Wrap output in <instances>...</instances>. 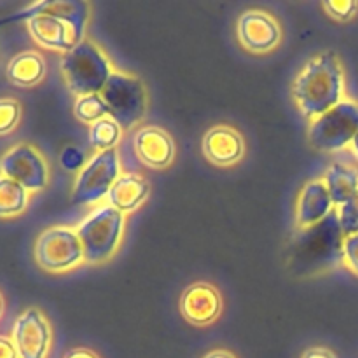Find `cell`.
I'll return each instance as SVG.
<instances>
[{
  "mask_svg": "<svg viewBox=\"0 0 358 358\" xmlns=\"http://www.w3.org/2000/svg\"><path fill=\"white\" fill-rule=\"evenodd\" d=\"M203 358H236V355L227 352V350H212V352L206 353Z\"/></svg>",
  "mask_w": 358,
  "mask_h": 358,
  "instance_id": "obj_29",
  "label": "cell"
},
{
  "mask_svg": "<svg viewBox=\"0 0 358 358\" xmlns=\"http://www.w3.org/2000/svg\"><path fill=\"white\" fill-rule=\"evenodd\" d=\"M358 133V101L346 98L325 114L308 122V140L318 152L338 154L348 150Z\"/></svg>",
  "mask_w": 358,
  "mask_h": 358,
  "instance_id": "obj_6",
  "label": "cell"
},
{
  "mask_svg": "<svg viewBox=\"0 0 358 358\" xmlns=\"http://www.w3.org/2000/svg\"><path fill=\"white\" fill-rule=\"evenodd\" d=\"M348 150H350V154H352V156L358 161V133L355 135V138H353V142L350 143Z\"/></svg>",
  "mask_w": 358,
  "mask_h": 358,
  "instance_id": "obj_30",
  "label": "cell"
},
{
  "mask_svg": "<svg viewBox=\"0 0 358 358\" xmlns=\"http://www.w3.org/2000/svg\"><path fill=\"white\" fill-rule=\"evenodd\" d=\"M0 175L13 178L27 191H44L51 182V168L44 154L35 145L21 142L6 150L0 157Z\"/></svg>",
  "mask_w": 358,
  "mask_h": 358,
  "instance_id": "obj_9",
  "label": "cell"
},
{
  "mask_svg": "<svg viewBox=\"0 0 358 358\" xmlns=\"http://www.w3.org/2000/svg\"><path fill=\"white\" fill-rule=\"evenodd\" d=\"M133 150L136 159L150 170H166L173 164L177 156L173 136L156 124H143L136 128L133 136Z\"/></svg>",
  "mask_w": 358,
  "mask_h": 358,
  "instance_id": "obj_13",
  "label": "cell"
},
{
  "mask_svg": "<svg viewBox=\"0 0 358 358\" xmlns=\"http://www.w3.org/2000/svg\"><path fill=\"white\" fill-rule=\"evenodd\" d=\"M128 215L107 201L93 206L76 226L87 266H103L115 257L126 233Z\"/></svg>",
  "mask_w": 358,
  "mask_h": 358,
  "instance_id": "obj_4",
  "label": "cell"
},
{
  "mask_svg": "<svg viewBox=\"0 0 358 358\" xmlns=\"http://www.w3.org/2000/svg\"><path fill=\"white\" fill-rule=\"evenodd\" d=\"M149 196L150 184L147 178L135 171H124L110 189L105 201L124 215H129L142 208Z\"/></svg>",
  "mask_w": 358,
  "mask_h": 358,
  "instance_id": "obj_16",
  "label": "cell"
},
{
  "mask_svg": "<svg viewBox=\"0 0 358 358\" xmlns=\"http://www.w3.org/2000/svg\"><path fill=\"white\" fill-rule=\"evenodd\" d=\"M27 30L37 45L65 55L86 38L91 6L83 0L34 3L27 10Z\"/></svg>",
  "mask_w": 358,
  "mask_h": 358,
  "instance_id": "obj_2",
  "label": "cell"
},
{
  "mask_svg": "<svg viewBox=\"0 0 358 358\" xmlns=\"http://www.w3.org/2000/svg\"><path fill=\"white\" fill-rule=\"evenodd\" d=\"M327 191L336 208L345 205L358 192V168L346 163H332L324 177Z\"/></svg>",
  "mask_w": 358,
  "mask_h": 358,
  "instance_id": "obj_18",
  "label": "cell"
},
{
  "mask_svg": "<svg viewBox=\"0 0 358 358\" xmlns=\"http://www.w3.org/2000/svg\"><path fill=\"white\" fill-rule=\"evenodd\" d=\"M301 358H338V355L325 346H313V348L306 350Z\"/></svg>",
  "mask_w": 358,
  "mask_h": 358,
  "instance_id": "obj_27",
  "label": "cell"
},
{
  "mask_svg": "<svg viewBox=\"0 0 358 358\" xmlns=\"http://www.w3.org/2000/svg\"><path fill=\"white\" fill-rule=\"evenodd\" d=\"M343 266L358 276V233L343 240Z\"/></svg>",
  "mask_w": 358,
  "mask_h": 358,
  "instance_id": "obj_25",
  "label": "cell"
},
{
  "mask_svg": "<svg viewBox=\"0 0 358 358\" xmlns=\"http://www.w3.org/2000/svg\"><path fill=\"white\" fill-rule=\"evenodd\" d=\"M34 257L38 268L51 275H63L86 266L83 243L72 226H52L35 240Z\"/></svg>",
  "mask_w": 358,
  "mask_h": 358,
  "instance_id": "obj_5",
  "label": "cell"
},
{
  "mask_svg": "<svg viewBox=\"0 0 358 358\" xmlns=\"http://www.w3.org/2000/svg\"><path fill=\"white\" fill-rule=\"evenodd\" d=\"M48 63L38 51L28 49L14 55L6 66V76L10 84L17 87H34L44 80Z\"/></svg>",
  "mask_w": 358,
  "mask_h": 358,
  "instance_id": "obj_17",
  "label": "cell"
},
{
  "mask_svg": "<svg viewBox=\"0 0 358 358\" xmlns=\"http://www.w3.org/2000/svg\"><path fill=\"white\" fill-rule=\"evenodd\" d=\"M10 338L20 358H48L52 346V327L38 308H28L14 322Z\"/></svg>",
  "mask_w": 358,
  "mask_h": 358,
  "instance_id": "obj_11",
  "label": "cell"
},
{
  "mask_svg": "<svg viewBox=\"0 0 358 358\" xmlns=\"http://www.w3.org/2000/svg\"><path fill=\"white\" fill-rule=\"evenodd\" d=\"M336 215L345 236L358 233V192L350 201L336 208Z\"/></svg>",
  "mask_w": 358,
  "mask_h": 358,
  "instance_id": "obj_24",
  "label": "cell"
},
{
  "mask_svg": "<svg viewBox=\"0 0 358 358\" xmlns=\"http://www.w3.org/2000/svg\"><path fill=\"white\" fill-rule=\"evenodd\" d=\"M23 108L14 98H0V136L9 135L17 128Z\"/></svg>",
  "mask_w": 358,
  "mask_h": 358,
  "instance_id": "obj_22",
  "label": "cell"
},
{
  "mask_svg": "<svg viewBox=\"0 0 358 358\" xmlns=\"http://www.w3.org/2000/svg\"><path fill=\"white\" fill-rule=\"evenodd\" d=\"M100 94L108 105L110 115L124 131L136 128L145 119L149 110V94L143 80L135 73L115 70Z\"/></svg>",
  "mask_w": 358,
  "mask_h": 358,
  "instance_id": "obj_7",
  "label": "cell"
},
{
  "mask_svg": "<svg viewBox=\"0 0 358 358\" xmlns=\"http://www.w3.org/2000/svg\"><path fill=\"white\" fill-rule=\"evenodd\" d=\"M122 135H124V129L112 115L100 119V121L90 126V143L94 149V152L117 149V145L122 140Z\"/></svg>",
  "mask_w": 358,
  "mask_h": 358,
  "instance_id": "obj_20",
  "label": "cell"
},
{
  "mask_svg": "<svg viewBox=\"0 0 358 358\" xmlns=\"http://www.w3.org/2000/svg\"><path fill=\"white\" fill-rule=\"evenodd\" d=\"M203 157L217 168H233L243 161L247 143L240 129L231 124H215L203 135Z\"/></svg>",
  "mask_w": 358,
  "mask_h": 358,
  "instance_id": "obj_12",
  "label": "cell"
},
{
  "mask_svg": "<svg viewBox=\"0 0 358 358\" xmlns=\"http://www.w3.org/2000/svg\"><path fill=\"white\" fill-rule=\"evenodd\" d=\"M31 192L13 178L0 175V219H14L23 215L30 206Z\"/></svg>",
  "mask_w": 358,
  "mask_h": 358,
  "instance_id": "obj_19",
  "label": "cell"
},
{
  "mask_svg": "<svg viewBox=\"0 0 358 358\" xmlns=\"http://www.w3.org/2000/svg\"><path fill=\"white\" fill-rule=\"evenodd\" d=\"M292 100L308 122L346 100V72L334 51H322L306 62L292 83Z\"/></svg>",
  "mask_w": 358,
  "mask_h": 358,
  "instance_id": "obj_1",
  "label": "cell"
},
{
  "mask_svg": "<svg viewBox=\"0 0 358 358\" xmlns=\"http://www.w3.org/2000/svg\"><path fill=\"white\" fill-rule=\"evenodd\" d=\"M73 115L83 124L91 126L100 121V119L108 117L110 110H108V105L105 103L101 94H86V96L76 98V101H73Z\"/></svg>",
  "mask_w": 358,
  "mask_h": 358,
  "instance_id": "obj_21",
  "label": "cell"
},
{
  "mask_svg": "<svg viewBox=\"0 0 358 358\" xmlns=\"http://www.w3.org/2000/svg\"><path fill=\"white\" fill-rule=\"evenodd\" d=\"M122 171L117 149L94 152L79 168L72 187V199L79 205H100L105 203L108 192L114 187Z\"/></svg>",
  "mask_w": 358,
  "mask_h": 358,
  "instance_id": "obj_8",
  "label": "cell"
},
{
  "mask_svg": "<svg viewBox=\"0 0 358 358\" xmlns=\"http://www.w3.org/2000/svg\"><path fill=\"white\" fill-rule=\"evenodd\" d=\"M59 69L66 87L70 93L76 94V98L100 94L110 80L112 73L117 70L103 48L87 37L62 55Z\"/></svg>",
  "mask_w": 358,
  "mask_h": 358,
  "instance_id": "obj_3",
  "label": "cell"
},
{
  "mask_svg": "<svg viewBox=\"0 0 358 358\" xmlns=\"http://www.w3.org/2000/svg\"><path fill=\"white\" fill-rule=\"evenodd\" d=\"M0 358H20L10 336L0 334Z\"/></svg>",
  "mask_w": 358,
  "mask_h": 358,
  "instance_id": "obj_26",
  "label": "cell"
},
{
  "mask_svg": "<svg viewBox=\"0 0 358 358\" xmlns=\"http://www.w3.org/2000/svg\"><path fill=\"white\" fill-rule=\"evenodd\" d=\"M63 358H100V355L90 348H72L65 353Z\"/></svg>",
  "mask_w": 358,
  "mask_h": 358,
  "instance_id": "obj_28",
  "label": "cell"
},
{
  "mask_svg": "<svg viewBox=\"0 0 358 358\" xmlns=\"http://www.w3.org/2000/svg\"><path fill=\"white\" fill-rule=\"evenodd\" d=\"M236 37L245 51L262 56L280 48L283 41V28L268 10L247 9L238 16Z\"/></svg>",
  "mask_w": 358,
  "mask_h": 358,
  "instance_id": "obj_10",
  "label": "cell"
},
{
  "mask_svg": "<svg viewBox=\"0 0 358 358\" xmlns=\"http://www.w3.org/2000/svg\"><path fill=\"white\" fill-rule=\"evenodd\" d=\"M322 9L331 20L346 23L358 14V2L357 0H327V2H322Z\"/></svg>",
  "mask_w": 358,
  "mask_h": 358,
  "instance_id": "obj_23",
  "label": "cell"
},
{
  "mask_svg": "<svg viewBox=\"0 0 358 358\" xmlns=\"http://www.w3.org/2000/svg\"><path fill=\"white\" fill-rule=\"evenodd\" d=\"M3 311H6V301H3L2 292H0V318L3 317Z\"/></svg>",
  "mask_w": 358,
  "mask_h": 358,
  "instance_id": "obj_31",
  "label": "cell"
},
{
  "mask_svg": "<svg viewBox=\"0 0 358 358\" xmlns=\"http://www.w3.org/2000/svg\"><path fill=\"white\" fill-rule=\"evenodd\" d=\"M336 212L331 194L327 191L324 178H311L299 191L294 210L296 231L308 233L313 227L320 226Z\"/></svg>",
  "mask_w": 358,
  "mask_h": 358,
  "instance_id": "obj_14",
  "label": "cell"
},
{
  "mask_svg": "<svg viewBox=\"0 0 358 358\" xmlns=\"http://www.w3.org/2000/svg\"><path fill=\"white\" fill-rule=\"evenodd\" d=\"M178 308L185 322L194 327H208L222 315L224 299L215 285L208 282H196L184 290Z\"/></svg>",
  "mask_w": 358,
  "mask_h": 358,
  "instance_id": "obj_15",
  "label": "cell"
}]
</instances>
